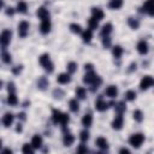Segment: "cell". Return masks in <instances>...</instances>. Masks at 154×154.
<instances>
[{"mask_svg": "<svg viewBox=\"0 0 154 154\" xmlns=\"http://www.w3.org/2000/svg\"><path fill=\"white\" fill-rule=\"evenodd\" d=\"M52 120H53L54 124H60L65 129L66 124L70 120V117H69L67 113H63L59 109H53L52 111Z\"/></svg>", "mask_w": 154, "mask_h": 154, "instance_id": "obj_1", "label": "cell"}, {"mask_svg": "<svg viewBox=\"0 0 154 154\" xmlns=\"http://www.w3.org/2000/svg\"><path fill=\"white\" fill-rule=\"evenodd\" d=\"M38 61H40V64L43 66V69H45L48 73H52V72H53L54 65H53V63L51 61V58H49V54H48V53L41 54L40 58H38Z\"/></svg>", "mask_w": 154, "mask_h": 154, "instance_id": "obj_2", "label": "cell"}, {"mask_svg": "<svg viewBox=\"0 0 154 154\" xmlns=\"http://www.w3.org/2000/svg\"><path fill=\"white\" fill-rule=\"evenodd\" d=\"M144 141V135L141 134V132H137V134H134L129 137V143L134 147V148H140L142 146Z\"/></svg>", "mask_w": 154, "mask_h": 154, "instance_id": "obj_3", "label": "cell"}, {"mask_svg": "<svg viewBox=\"0 0 154 154\" xmlns=\"http://www.w3.org/2000/svg\"><path fill=\"white\" fill-rule=\"evenodd\" d=\"M154 85V78L152 76H144L141 82H140V88L141 90H147L149 87Z\"/></svg>", "mask_w": 154, "mask_h": 154, "instance_id": "obj_4", "label": "cell"}, {"mask_svg": "<svg viewBox=\"0 0 154 154\" xmlns=\"http://www.w3.org/2000/svg\"><path fill=\"white\" fill-rule=\"evenodd\" d=\"M11 36H12L11 30H7V29L2 30V32H1V35H0V42H1V46H2L4 48L10 43V41H11Z\"/></svg>", "mask_w": 154, "mask_h": 154, "instance_id": "obj_5", "label": "cell"}, {"mask_svg": "<svg viewBox=\"0 0 154 154\" xmlns=\"http://www.w3.org/2000/svg\"><path fill=\"white\" fill-rule=\"evenodd\" d=\"M28 31H29V23L25 22V20H22L19 24H18V34L20 37H25L28 35Z\"/></svg>", "mask_w": 154, "mask_h": 154, "instance_id": "obj_6", "label": "cell"}, {"mask_svg": "<svg viewBox=\"0 0 154 154\" xmlns=\"http://www.w3.org/2000/svg\"><path fill=\"white\" fill-rule=\"evenodd\" d=\"M143 11L148 13L150 17H154V0H147L143 4Z\"/></svg>", "mask_w": 154, "mask_h": 154, "instance_id": "obj_7", "label": "cell"}, {"mask_svg": "<svg viewBox=\"0 0 154 154\" xmlns=\"http://www.w3.org/2000/svg\"><path fill=\"white\" fill-rule=\"evenodd\" d=\"M51 30V20L49 19H42L41 20V24H40V31L41 34L46 35L48 34Z\"/></svg>", "mask_w": 154, "mask_h": 154, "instance_id": "obj_8", "label": "cell"}, {"mask_svg": "<svg viewBox=\"0 0 154 154\" xmlns=\"http://www.w3.org/2000/svg\"><path fill=\"white\" fill-rule=\"evenodd\" d=\"M136 48H137V52H138L140 54H142V55H144V54H147V53H148V43H147L144 40L138 41V43H137Z\"/></svg>", "mask_w": 154, "mask_h": 154, "instance_id": "obj_9", "label": "cell"}, {"mask_svg": "<svg viewBox=\"0 0 154 154\" xmlns=\"http://www.w3.org/2000/svg\"><path fill=\"white\" fill-rule=\"evenodd\" d=\"M123 123H124L123 116H122V114H118V116L113 119V122H112V128H113L114 130H120V129L123 128Z\"/></svg>", "mask_w": 154, "mask_h": 154, "instance_id": "obj_10", "label": "cell"}, {"mask_svg": "<svg viewBox=\"0 0 154 154\" xmlns=\"http://www.w3.org/2000/svg\"><path fill=\"white\" fill-rule=\"evenodd\" d=\"M96 75H95V72L91 70V71H87V73L84 75V77H83V82L84 83H87V84H93V82L96 79Z\"/></svg>", "mask_w": 154, "mask_h": 154, "instance_id": "obj_11", "label": "cell"}, {"mask_svg": "<svg viewBox=\"0 0 154 154\" xmlns=\"http://www.w3.org/2000/svg\"><path fill=\"white\" fill-rule=\"evenodd\" d=\"M13 119H14V116L12 113H10V112L5 113L4 117H2V124H4V126L5 128H8L10 125H12Z\"/></svg>", "mask_w": 154, "mask_h": 154, "instance_id": "obj_12", "label": "cell"}, {"mask_svg": "<svg viewBox=\"0 0 154 154\" xmlns=\"http://www.w3.org/2000/svg\"><path fill=\"white\" fill-rule=\"evenodd\" d=\"M36 14H37V17L41 18V20H42V19H49V12H48V10H47L46 7H43V6L37 8Z\"/></svg>", "mask_w": 154, "mask_h": 154, "instance_id": "obj_13", "label": "cell"}, {"mask_svg": "<svg viewBox=\"0 0 154 154\" xmlns=\"http://www.w3.org/2000/svg\"><path fill=\"white\" fill-rule=\"evenodd\" d=\"M105 94L113 99V97H116L118 95V88L116 85H108L106 88V90H105Z\"/></svg>", "mask_w": 154, "mask_h": 154, "instance_id": "obj_14", "label": "cell"}, {"mask_svg": "<svg viewBox=\"0 0 154 154\" xmlns=\"http://www.w3.org/2000/svg\"><path fill=\"white\" fill-rule=\"evenodd\" d=\"M73 142H75V137H73V135L70 134V132H66V134L64 135V137H63V143H64V146L70 147L71 144H73Z\"/></svg>", "mask_w": 154, "mask_h": 154, "instance_id": "obj_15", "label": "cell"}, {"mask_svg": "<svg viewBox=\"0 0 154 154\" xmlns=\"http://www.w3.org/2000/svg\"><path fill=\"white\" fill-rule=\"evenodd\" d=\"M57 81H58V83H60V84H67V83L71 81V77H70V75H69L67 72H64V73H60V75L57 77Z\"/></svg>", "mask_w": 154, "mask_h": 154, "instance_id": "obj_16", "label": "cell"}, {"mask_svg": "<svg viewBox=\"0 0 154 154\" xmlns=\"http://www.w3.org/2000/svg\"><path fill=\"white\" fill-rule=\"evenodd\" d=\"M107 107H108V103H107L106 101H103L102 99H99V100L95 102V108H96V111H99V112L106 111Z\"/></svg>", "mask_w": 154, "mask_h": 154, "instance_id": "obj_17", "label": "cell"}, {"mask_svg": "<svg viewBox=\"0 0 154 154\" xmlns=\"http://www.w3.org/2000/svg\"><path fill=\"white\" fill-rule=\"evenodd\" d=\"M91 124H93V116L90 113L84 114L82 118V125L84 128H89V126H91Z\"/></svg>", "mask_w": 154, "mask_h": 154, "instance_id": "obj_18", "label": "cell"}, {"mask_svg": "<svg viewBox=\"0 0 154 154\" xmlns=\"http://www.w3.org/2000/svg\"><path fill=\"white\" fill-rule=\"evenodd\" d=\"M31 144H32V147L35 149L41 148V146H42V137L40 135H34L32 138H31Z\"/></svg>", "mask_w": 154, "mask_h": 154, "instance_id": "obj_19", "label": "cell"}, {"mask_svg": "<svg viewBox=\"0 0 154 154\" xmlns=\"http://www.w3.org/2000/svg\"><path fill=\"white\" fill-rule=\"evenodd\" d=\"M91 17H94V18H96L97 20H101L102 18H103V12H102V10L101 8H99V7H93L91 8Z\"/></svg>", "mask_w": 154, "mask_h": 154, "instance_id": "obj_20", "label": "cell"}, {"mask_svg": "<svg viewBox=\"0 0 154 154\" xmlns=\"http://www.w3.org/2000/svg\"><path fill=\"white\" fill-rule=\"evenodd\" d=\"M112 29H113V26H112V24L111 23H106L103 26H102V29H101V36H108L111 32H112Z\"/></svg>", "mask_w": 154, "mask_h": 154, "instance_id": "obj_21", "label": "cell"}, {"mask_svg": "<svg viewBox=\"0 0 154 154\" xmlns=\"http://www.w3.org/2000/svg\"><path fill=\"white\" fill-rule=\"evenodd\" d=\"M96 146L101 149H107L108 148V142L105 137H97L96 138Z\"/></svg>", "mask_w": 154, "mask_h": 154, "instance_id": "obj_22", "label": "cell"}, {"mask_svg": "<svg viewBox=\"0 0 154 154\" xmlns=\"http://www.w3.org/2000/svg\"><path fill=\"white\" fill-rule=\"evenodd\" d=\"M128 24H129V26H130L131 29H134V30H136V29L140 28V22H138V19L132 18V17H129V18H128Z\"/></svg>", "mask_w": 154, "mask_h": 154, "instance_id": "obj_23", "label": "cell"}, {"mask_svg": "<svg viewBox=\"0 0 154 154\" xmlns=\"http://www.w3.org/2000/svg\"><path fill=\"white\" fill-rule=\"evenodd\" d=\"M91 37H93V32H91V29H87V30H84V31L82 32V38H83V42H85V43L90 42Z\"/></svg>", "mask_w": 154, "mask_h": 154, "instance_id": "obj_24", "label": "cell"}, {"mask_svg": "<svg viewBox=\"0 0 154 154\" xmlns=\"http://www.w3.org/2000/svg\"><path fill=\"white\" fill-rule=\"evenodd\" d=\"M37 87L41 89V90H45L46 89V87H48V81H47V78L46 77H40L38 78V81H37Z\"/></svg>", "mask_w": 154, "mask_h": 154, "instance_id": "obj_25", "label": "cell"}, {"mask_svg": "<svg viewBox=\"0 0 154 154\" xmlns=\"http://www.w3.org/2000/svg\"><path fill=\"white\" fill-rule=\"evenodd\" d=\"M108 6L112 8V10H118L123 6V0H111Z\"/></svg>", "mask_w": 154, "mask_h": 154, "instance_id": "obj_26", "label": "cell"}, {"mask_svg": "<svg viewBox=\"0 0 154 154\" xmlns=\"http://www.w3.org/2000/svg\"><path fill=\"white\" fill-rule=\"evenodd\" d=\"M7 102L11 105V106H16L18 103V99L14 93H8V96H7Z\"/></svg>", "mask_w": 154, "mask_h": 154, "instance_id": "obj_27", "label": "cell"}, {"mask_svg": "<svg viewBox=\"0 0 154 154\" xmlns=\"http://www.w3.org/2000/svg\"><path fill=\"white\" fill-rule=\"evenodd\" d=\"M125 109H126V105H125L124 101H120V102H118V103L116 105V112H117L118 114H123V113L125 112Z\"/></svg>", "mask_w": 154, "mask_h": 154, "instance_id": "obj_28", "label": "cell"}, {"mask_svg": "<svg viewBox=\"0 0 154 154\" xmlns=\"http://www.w3.org/2000/svg\"><path fill=\"white\" fill-rule=\"evenodd\" d=\"M112 53H113V57H114V58L119 59V58L122 57V54H123V48H122V46H114L113 49H112Z\"/></svg>", "mask_w": 154, "mask_h": 154, "instance_id": "obj_29", "label": "cell"}, {"mask_svg": "<svg viewBox=\"0 0 154 154\" xmlns=\"http://www.w3.org/2000/svg\"><path fill=\"white\" fill-rule=\"evenodd\" d=\"M69 106H70V109H71L72 112H77V111L79 109V103H78L77 99H72V100H70Z\"/></svg>", "mask_w": 154, "mask_h": 154, "instance_id": "obj_30", "label": "cell"}, {"mask_svg": "<svg viewBox=\"0 0 154 154\" xmlns=\"http://www.w3.org/2000/svg\"><path fill=\"white\" fill-rule=\"evenodd\" d=\"M26 10H28V5H26L25 1H19V2L17 4V11H18L19 13H25Z\"/></svg>", "mask_w": 154, "mask_h": 154, "instance_id": "obj_31", "label": "cell"}, {"mask_svg": "<svg viewBox=\"0 0 154 154\" xmlns=\"http://www.w3.org/2000/svg\"><path fill=\"white\" fill-rule=\"evenodd\" d=\"M70 30L73 32V34H81L82 32V26L77 23H71L70 24Z\"/></svg>", "mask_w": 154, "mask_h": 154, "instance_id": "obj_32", "label": "cell"}, {"mask_svg": "<svg viewBox=\"0 0 154 154\" xmlns=\"http://www.w3.org/2000/svg\"><path fill=\"white\" fill-rule=\"evenodd\" d=\"M85 95H87V91H85V89L83 88V87H78L77 89H76V96L78 97V99H85Z\"/></svg>", "mask_w": 154, "mask_h": 154, "instance_id": "obj_33", "label": "cell"}, {"mask_svg": "<svg viewBox=\"0 0 154 154\" xmlns=\"http://www.w3.org/2000/svg\"><path fill=\"white\" fill-rule=\"evenodd\" d=\"M34 147H32V144L30 143V144H28V143H25V144H23V148H22V152L23 153H25V154H32L34 153Z\"/></svg>", "mask_w": 154, "mask_h": 154, "instance_id": "obj_34", "label": "cell"}, {"mask_svg": "<svg viewBox=\"0 0 154 154\" xmlns=\"http://www.w3.org/2000/svg\"><path fill=\"white\" fill-rule=\"evenodd\" d=\"M125 99L128 101H134L136 99V91L135 90H128L125 93Z\"/></svg>", "mask_w": 154, "mask_h": 154, "instance_id": "obj_35", "label": "cell"}, {"mask_svg": "<svg viewBox=\"0 0 154 154\" xmlns=\"http://www.w3.org/2000/svg\"><path fill=\"white\" fill-rule=\"evenodd\" d=\"M134 119H135L136 122L141 123V122L143 120V113H142V111H140V109L134 111Z\"/></svg>", "mask_w": 154, "mask_h": 154, "instance_id": "obj_36", "label": "cell"}, {"mask_svg": "<svg viewBox=\"0 0 154 154\" xmlns=\"http://www.w3.org/2000/svg\"><path fill=\"white\" fill-rule=\"evenodd\" d=\"M88 24H89V29H91V30H94V29H96V28H97V25H99V20H97L96 18H94V17H91V18L89 19V22H88Z\"/></svg>", "mask_w": 154, "mask_h": 154, "instance_id": "obj_37", "label": "cell"}, {"mask_svg": "<svg viewBox=\"0 0 154 154\" xmlns=\"http://www.w3.org/2000/svg\"><path fill=\"white\" fill-rule=\"evenodd\" d=\"M79 138L82 142H87L89 140V131L88 130H82L79 132Z\"/></svg>", "mask_w": 154, "mask_h": 154, "instance_id": "obj_38", "label": "cell"}, {"mask_svg": "<svg viewBox=\"0 0 154 154\" xmlns=\"http://www.w3.org/2000/svg\"><path fill=\"white\" fill-rule=\"evenodd\" d=\"M76 70H77V64L75 61H70L67 64V72L69 73H73V72H76Z\"/></svg>", "mask_w": 154, "mask_h": 154, "instance_id": "obj_39", "label": "cell"}, {"mask_svg": "<svg viewBox=\"0 0 154 154\" xmlns=\"http://www.w3.org/2000/svg\"><path fill=\"white\" fill-rule=\"evenodd\" d=\"M1 58H2V61L5 63V64H10L11 63V54L10 53H7V52H2V54H1Z\"/></svg>", "mask_w": 154, "mask_h": 154, "instance_id": "obj_40", "label": "cell"}, {"mask_svg": "<svg viewBox=\"0 0 154 154\" xmlns=\"http://www.w3.org/2000/svg\"><path fill=\"white\" fill-rule=\"evenodd\" d=\"M101 83H102V79H101V77H99V76H97V77H96V79H95V81L93 82V84H91V85H93V89H91V90L94 91L95 89H97V88L100 87V84H101Z\"/></svg>", "mask_w": 154, "mask_h": 154, "instance_id": "obj_41", "label": "cell"}, {"mask_svg": "<svg viewBox=\"0 0 154 154\" xmlns=\"http://www.w3.org/2000/svg\"><path fill=\"white\" fill-rule=\"evenodd\" d=\"M102 46H103L105 48L111 47V38H109L108 36H103V38H102Z\"/></svg>", "mask_w": 154, "mask_h": 154, "instance_id": "obj_42", "label": "cell"}, {"mask_svg": "<svg viewBox=\"0 0 154 154\" xmlns=\"http://www.w3.org/2000/svg\"><path fill=\"white\" fill-rule=\"evenodd\" d=\"M53 95H54V97H55V99H58V97L60 99V97L64 95V91H63V90H60V89H55V90L53 91Z\"/></svg>", "mask_w": 154, "mask_h": 154, "instance_id": "obj_43", "label": "cell"}, {"mask_svg": "<svg viewBox=\"0 0 154 154\" xmlns=\"http://www.w3.org/2000/svg\"><path fill=\"white\" fill-rule=\"evenodd\" d=\"M22 65H19V66H14L13 69H12V72L14 73V75H18V73H20V71H22Z\"/></svg>", "mask_w": 154, "mask_h": 154, "instance_id": "obj_44", "label": "cell"}, {"mask_svg": "<svg viewBox=\"0 0 154 154\" xmlns=\"http://www.w3.org/2000/svg\"><path fill=\"white\" fill-rule=\"evenodd\" d=\"M85 152H88V149H87V147H85L84 144H81V146L77 148V153H85Z\"/></svg>", "mask_w": 154, "mask_h": 154, "instance_id": "obj_45", "label": "cell"}, {"mask_svg": "<svg viewBox=\"0 0 154 154\" xmlns=\"http://www.w3.org/2000/svg\"><path fill=\"white\" fill-rule=\"evenodd\" d=\"M7 87H8V88H7V89H8V93H14V84H13L12 82H11V83H8V85H7Z\"/></svg>", "mask_w": 154, "mask_h": 154, "instance_id": "obj_46", "label": "cell"}, {"mask_svg": "<svg viewBox=\"0 0 154 154\" xmlns=\"http://www.w3.org/2000/svg\"><path fill=\"white\" fill-rule=\"evenodd\" d=\"M13 13H14V11H13V8H12V7L6 8V14H7V16H12Z\"/></svg>", "mask_w": 154, "mask_h": 154, "instance_id": "obj_47", "label": "cell"}, {"mask_svg": "<svg viewBox=\"0 0 154 154\" xmlns=\"http://www.w3.org/2000/svg\"><path fill=\"white\" fill-rule=\"evenodd\" d=\"M84 69H85V71H91L93 70V64H85Z\"/></svg>", "mask_w": 154, "mask_h": 154, "instance_id": "obj_48", "label": "cell"}, {"mask_svg": "<svg viewBox=\"0 0 154 154\" xmlns=\"http://www.w3.org/2000/svg\"><path fill=\"white\" fill-rule=\"evenodd\" d=\"M136 67H137L136 63H131V65H130V69H129V72H132L134 70H136Z\"/></svg>", "mask_w": 154, "mask_h": 154, "instance_id": "obj_49", "label": "cell"}, {"mask_svg": "<svg viewBox=\"0 0 154 154\" xmlns=\"http://www.w3.org/2000/svg\"><path fill=\"white\" fill-rule=\"evenodd\" d=\"M18 118H19V119H22V120H25V119H26V117H25V113H24V112L19 113V114H18Z\"/></svg>", "mask_w": 154, "mask_h": 154, "instance_id": "obj_50", "label": "cell"}, {"mask_svg": "<svg viewBox=\"0 0 154 154\" xmlns=\"http://www.w3.org/2000/svg\"><path fill=\"white\" fill-rule=\"evenodd\" d=\"M119 153H125V154H129V153H130V150H129L128 148H122V149L119 150Z\"/></svg>", "mask_w": 154, "mask_h": 154, "instance_id": "obj_51", "label": "cell"}, {"mask_svg": "<svg viewBox=\"0 0 154 154\" xmlns=\"http://www.w3.org/2000/svg\"><path fill=\"white\" fill-rule=\"evenodd\" d=\"M16 131H17V132H20V131H22V125H20L19 123L17 124V128H16Z\"/></svg>", "mask_w": 154, "mask_h": 154, "instance_id": "obj_52", "label": "cell"}, {"mask_svg": "<svg viewBox=\"0 0 154 154\" xmlns=\"http://www.w3.org/2000/svg\"><path fill=\"white\" fill-rule=\"evenodd\" d=\"M2 153H4V154H5V153H10V154H11V153H12V150H11V149H8V148H5V149H2Z\"/></svg>", "mask_w": 154, "mask_h": 154, "instance_id": "obj_53", "label": "cell"}]
</instances>
